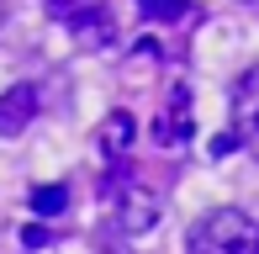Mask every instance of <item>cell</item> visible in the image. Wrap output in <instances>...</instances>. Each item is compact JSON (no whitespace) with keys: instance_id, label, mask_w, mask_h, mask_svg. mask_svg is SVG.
I'll use <instances>...</instances> for the list:
<instances>
[{"instance_id":"cell-5","label":"cell","mask_w":259,"mask_h":254,"mask_svg":"<svg viewBox=\"0 0 259 254\" xmlns=\"http://www.w3.org/2000/svg\"><path fill=\"white\" fill-rule=\"evenodd\" d=\"M154 143L159 148H175V143H191V90L185 85H175L169 90V106L154 117Z\"/></svg>"},{"instance_id":"cell-4","label":"cell","mask_w":259,"mask_h":254,"mask_svg":"<svg viewBox=\"0 0 259 254\" xmlns=\"http://www.w3.org/2000/svg\"><path fill=\"white\" fill-rule=\"evenodd\" d=\"M233 133H238V148H249L259 159V64L233 90Z\"/></svg>"},{"instance_id":"cell-14","label":"cell","mask_w":259,"mask_h":254,"mask_svg":"<svg viewBox=\"0 0 259 254\" xmlns=\"http://www.w3.org/2000/svg\"><path fill=\"white\" fill-rule=\"evenodd\" d=\"M0 21H6V0H0Z\"/></svg>"},{"instance_id":"cell-12","label":"cell","mask_w":259,"mask_h":254,"mask_svg":"<svg viewBox=\"0 0 259 254\" xmlns=\"http://www.w3.org/2000/svg\"><path fill=\"white\" fill-rule=\"evenodd\" d=\"M0 254H16V238H11L6 228H0Z\"/></svg>"},{"instance_id":"cell-11","label":"cell","mask_w":259,"mask_h":254,"mask_svg":"<svg viewBox=\"0 0 259 254\" xmlns=\"http://www.w3.org/2000/svg\"><path fill=\"white\" fill-rule=\"evenodd\" d=\"M233 148H238V133H217L211 138V159H228Z\"/></svg>"},{"instance_id":"cell-9","label":"cell","mask_w":259,"mask_h":254,"mask_svg":"<svg viewBox=\"0 0 259 254\" xmlns=\"http://www.w3.org/2000/svg\"><path fill=\"white\" fill-rule=\"evenodd\" d=\"M138 11L148 21H185L191 16V0H138Z\"/></svg>"},{"instance_id":"cell-3","label":"cell","mask_w":259,"mask_h":254,"mask_svg":"<svg viewBox=\"0 0 259 254\" xmlns=\"http://www.w3.org/2000/svg\"><path fill=\"white\" fill-rule=\"evenodd\" d=\"M42 11L69 27L79 37V48H111L116 43V21H111V6L106 0H42Z\"/></svg>"},{"instance_id":"cell-2","label":"cell","mask_w":259,"mask_h":254,"mask_svg":"<svg viewBox=\"0 0 259 254\" xmlns=\"http://www.w3.org/2000/svg\"><path fill=\"white\" fill-rule=\"evenodd\" d=\"M191 254H259V223L238 206H217L191 228Z\"/></svg>"},{"instance_id":"cell-13","label":"cell","mask_w":259,"mask_h":254,"mask_svg":"<svg viewBox=\"0 0 259 254\" xmlns=\"http://www.w3.org/2000/svg\"><path fill=\"white\" fill-rule=\"evenodd\" d=\"M238 6H249V11H259V0H238Z\"/></svg>"},{"instance_id":"cell-6","label":"cell","mask_w":259,"mask_h":254,"mask_svg":"<svg viewBox=\"0 0 259 254\" xmlns=\"http://www.w3.org/2000/svg\"><path fill=\"white\" fill-rule=\"evenodd\" d=\"M37 106H42L37 85H11L6 96H0V138L27 133V127H32V117H37Z\"/></svg>"},{"instance_id":"cell-8","label":"cell","mask_w":259,"mask_h":254,"mask_svg":"<svg viewBox=\"0 0 259 254\" xmlns=\"http://www.w3.org/2000/svg\"><path fill=\"white\" fill-rule=\"evenodd\" d=\"M69 206V186H32V212L37 217H58Z\"/></svg>"},{"instance_id":"cell-7","label":"cell","mask_w":259,"mask_h":254,"mask_svg":"<svg viewBox=\"0 0 259 254\" xmlns=\"http://www.w3.org/2000/svg\"><path fill=\"white\" fill-rule=\"evenodd\" d=\"M133 138H138V122H133V111H111V117L101 122V154H106V159H127Z\"/></svg>"},{"instance_id":"cell-1","label":"cell","mask_w":259,"mask_h":254,"mask_svg":"<svg viewBox=\"0 0 259 254\" xmlns=\"http://www.w3.org/2000/svg\"><path fill=\"white\" fill-rule=\"evenodd\" d=\"M111 175L101 180L106 201L116 206V223H122V233H148V228L159 223L164 212V186H154V180L143 175V170H133L127 159H111Z\"/></svg>"},{"instance_id":"cell-10","label":"cell","mask_w":259,"mask_h":254,"mask_svg":"<svg viewBox=\"0 0 259 254\" xmlns=\"http://www.w3.org/2000/svg\"><path fill=\"white\" fill-rule=\"evenodd\" d=\"M16 244H21V249H48V244H53V228H42V223H27V228L16 233Z\"/></svg>"}]
</instances>
